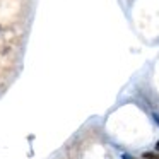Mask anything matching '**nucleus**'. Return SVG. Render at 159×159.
I'll list each match as a JSON object with an SVG mask.
<instances>
[{"label":"nucleus","mask_w":159,"mask_h":159,"mask_svg":"<svg viewBox=\"0 0 159 159\" xmlns=\"http://www.w3.org/2000/svg\"><path fill=\"white\" fill-rule=\"evenodd\" d=\"M144 159H159V154H154V152H145Z\"/></svg>","instance_id":"obj_1"},{"label":"nucleus","mask_w":159,"mask_h":159,"mask_svg":"<svg viewBox=\"0 0 159 159\" xmlns=\"http://www.w3.org/2000/svg\"><path fill=\"white\" fill-rule=\"evenodd\" d=\"M154 118H156V121L159 123V116H157V115H154Z\"/></svg>","instance_id":"obj_2"},{"label":"nucleus","mask_w":159,"mask_h":159,"mask_svg":"<svg viewBox=\"0 0 159 159\" xmlns=\"http://www.w3.org/2000/svg\"><path fill=\"white\" fill-rule=\"evenodd\" d=\"M123 159H134V157H130V156H123Z\"/></svg>","instance_id":"obj_3"},{"label":"nucleus","mask_w":159,"mask_h":159,"mask_svg":"<svg viewBox=\"0 0 159 159\" xmlns=\"http://www.w3.org/2000/svg\"><path fill=\"white\" fill-rule=\"evenodd\" d=\"M156 149H157V151H159V142H157V144H156Z\"/></svg>","instance_id":"obj_4"}]
</instances>
